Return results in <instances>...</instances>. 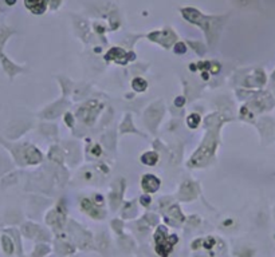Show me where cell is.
<instances>
[{"instance_id":"6da1fadb","label":"cell","mask_w":275,"mask_h":257,"mask_svg":"<svg viewBox=\"0 0 275 257\" xmlns=\"http://www.w3.org/2000/svg\"><path fill=\"white\" fill-rule=\"evenodd\" d=\"M46 3L47 0H24L26 7L34 13H43L46 10Z\"/></svg>"},{"instance_id":"7a4b0ae2","label":"cell","mask_w":275,"mask_h":257,"mask_svg":"<svg viewBox=\"0 0 275 257\" xmlns=\"http://www.w3.org/2000/svg\"><path fill=\"white\" fill-rule=\"evenodd\" d=\"M160 186V181L153 175H145L142 178V187L144 190L146 192L152 193V192H156Z\"/></svg>"},{"instance_id":"3957f363","label":"cell","mask_w":275,"mask_h":257,"mask_svg":"<svg viewBox=\"0 0 275 257\" xmlns=\"http://www.w3.org/2000/svg\"><path fill=\"white\" fill-rule=\"evenodd\" d=\"M157 159H159V157H157V154L153 151L145 153V154L141 157V161H142L145 165H154V163L157 162Z\"/></svg>"},{"instance_id":"277c9868","label":"cell","mask_w":275,"mask_h":257,"mask_svg":"<svg viewBox=\"0 0 275 257\" xmlns=\"http://www.w3.org/2000/svg\"><path fill=\"white\" fill-rule=\"evenodd\" d=\"M132 86H133V88H134L136 91H140V93H141V91H145L146 90V86H148V83H146L142 78H136V79L132 82Z\"/></svg>"},{"instance_id":"5b68a950","label":"cell","mask_w":275,"mask_h":257,"mask_svg":"<svg viewBox=\"0 0 275 257\" xmlns=\"http://www.w3.org/2000/svg\"><path fill=\"white\" fill-rule=\"evenodd\" d=\"M200 123V117L197 114H192L188 117V126L192 128L197 127V125Z\"/></svg>"},{"instance_id":"8992f818","label":"cell","mask_w":275,"mask_h":257,"mask_svg":"<svg viewBox=\"0 0 275 257\" xmlns=\"http://www.w3.org/2000/svg\"><path fill=\"white\" fill-rule=\"evenodd\" d=\"M141 201H142V202H144V205H148V203H146V202H150V198H149L148 195H146V197H142V200H141Z\"/></svg>"}]
</instances>
